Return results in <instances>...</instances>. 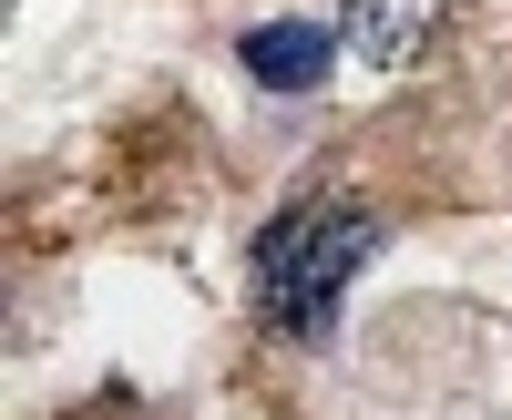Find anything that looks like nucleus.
Masks as SVG:
<instances>
[{"label": "nucleus", "mask_w": 512, "mask_h": 420, "mask_svg": "<svg viewBox=\"0 0 512 420\" xmlns=\"http://www.w3.org/2000/svg\"><path fill=\"white\" fill-rule=\"evenodd\" d=\"M236 52H246V72L267 82V93H318V82H328V52H338V31H328V21H256Z\"/></svg>", "instance_id": "2"}, {"label": "nucleus", "mask_w": 512, "mask_h": 420, "mask_svg": "<svg viewBox=\"0 0 512 420\" xmlns=\"http://www.w3.org/2000/svg\"><path fill=\"white\" fill-rule=\"evenodd\" d=\"M379 246V216L349 195H308L287 205V216L256 236V318L277 328V339H328L338 298H349V277L369 267Z\"/></svg>", "instance_id": "1"}, {"label": "nucleus", "mask_w": 512, "mask_h": 420, "mask_svg": "<svg viewBox=\"0 0 512 420\" xmlns=\"http://www.w3.org/2000/svg\"><path fill=\"white\" fill-rule=\"evenodd\" d=\"M441 31V0H349V52L379 72H410Z\"/></svg>", "instance_id": "3"}]
</instances>
